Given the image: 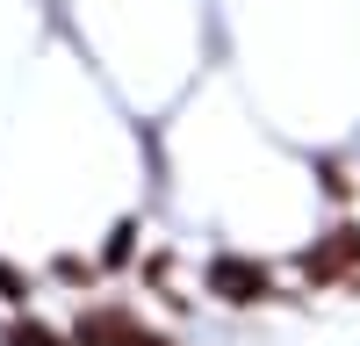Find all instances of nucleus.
<instances>
[{"mask_svg":"<svg viewBox=\"0 0 360 346\" xmlns=\"http://www.w3.org/2000/svg\"><path fill=\"white\" fill-rule=\"evenodd\" d=\"M72 346H173L159 332H144L130 310H115V303H94V310H79V325H72Z\"/></svg>","mask_w":360,"mask_h":346,"instance_id":"nucleus-1","label":"nucleus"},{"mask_svg":"<svg viewBox=\"0 0 360 346\" xmlns=\"http://www.w3.org/2000/svg\"><path fill=\"white\" fill-rule=\"evenodd\" d=\"M209 296H224V303H266V296H274V281H266L259 260L217 252V260H209Z\"/></svg>","mask_w":360,"mask_h":346,"instance_id":"nucleus-2","label":"nucleus"},{"mask_svg":"<svg viewBox=\"0 0 360 346\" xmlns=\"http://www.w3.org/2000/svg\"><path fill=\"white\" fill-rule=\"evenodd\" d=\"M303 274H310V281H346V274H360V231H353V224L324 231V245L303 252Z\"/></svg>","mask_w":360,"mask_h":346,"instance_id":"nucleus-3","label":"nucleus"},{"mask_svg":"<svg viewBox=\"0 0 360 346\" xmlns=\"http://www.w3.org/2000/svg\"><path fill=\"white\" fill-rule=\"evenodd\" d=\"M0 346H72V339L51 332V325H37V317H15V325L0 332Z\"/></svg>","mask_w":360,"mask_h":346,"instance_id":"nucleus-4","label":"nucleus"},{"mask_svg":"<svg viewBox=\"0 0 360 346\" xmlns=\"http://www.w3.org/2000/svg\"><path fill=\"white\" fill-rule=\"evenodd\" d=\"M130 245H137V224H115V231H108V245H101V260H108V267H123Z\"/></svg>","mask_w":360,"mask_h":346,"instance_id":"nucleus-5","label":"nucleus"},{"mask_svg":"<svg viewBox=\"0 0 360 346\" xmlns=\"http://www.w3.org/2000/svg\"><path fill=\"white\" fill-rule=\"evenodd\" d=\"M0 296H8V303H22V296H29V281L8 267V260H0Z\"/></svg>","mask_w":360,"mask_h":346,"instance_id":"nucleus-6","label":"nucleus"}]
</instances>
